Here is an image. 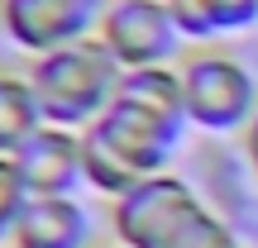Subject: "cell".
I'll return each mask as SVG.
<instances>
[{"instance_id":"cell-1","label":"cell","mask_w":258,"mask_h":248,"mask_svg":"<svg viewBox=\"0 0 258 248\" xmlns=\"http://www.w3.org/2000/svg\"><path fill=\"white\" fill-rule=\"evenodd\" d=\"M191 120L177 67H144L124 72L115 105L91 129H82L86 143V186L105 201H120L144 177L172 172V157L182 153Z\"/></svg>"},{"instance_id":"cell-2","label":"cell","mask_w":258,"mask_h":248,"mask_svg":"<svg viewBox=\"0 0 258 248\" xmlns=\"http://www.w3.org/2000/svg\"><path fill=\"white\" fill-rule=\"evenodd\" d=\"M29 81H34L38 110H43V124L57 129H91L120 96V62L110 57V48L101 38H86V43L57 48V53L29 57L24 62Z\"/></svg>"},{"instance_id":"cell-3","label":"cell","mask_w":258,"mask_h":248,"mask_svg":"<svg viewBox=\"0 0 258 248\" xmlns=\"http://www.w3.org/2000/svg\"><path fill=\"white\" fill-rule=\"evenodd\" d=\"M182 96H186V120L206 138H234L253 124L258 115V76L234 53L206 43L182 53Z\"/></svg>"},{"instance_id":"cell-4","label":"cell","mask_w":258,"mask_h":248,"mask_svg":"<svg viewBox=\"0 0 258 248\" xmlns=\"http://www.w3.org/2000/svg\"><path fill=\"white\" fill-rule=\"evenodd\" d=\"M201 210V191L182 172H158L144 177L134 191L110 201V239L124 248H167L182 234V224Z\"/></svg>"},{"instance_id":"cell-5","label":"cell","mask_w":258,"mask_h":248,"mask_svg":"<svg viewBox=\"0 0 258 248\" xmlns=\"http://www.w3.org/2000/svg\"><path fill=\"white\" fill-rule=\"evenodd\" d=\"M120 72H144V67H177L186 53V38L172 19L167 0H110L96 29Z\"/></svg>"},{"instance_id":"cell-6","label":"cell","mask_w":258,"mask_h":248,"mask_svg":"<svg viewBox=\"0 0 258 248\" xmlns=\"http://www.w3.org/2000/svg\"><path fill=\"white\" fill-rule=\"evenodd\" d=\"M110 0H0V34L24 57L96 38Z\"/></svg>"},{"instance_id":"cell-7","label":"cell","mask_w":258,"mask_h":248,"mask_svg":"<svg viewBox=\"0 0 258 248\" xmlns=\"http://www.w3.org/2000/svg\"><path fill=\"white\" fill-rule=\"evenodd\" d=\"M15 167L24 177L29 196H77L86 186V143L77 129L43 124L15 153Z\"/></svg>"},{"instance_id":"cell-8","label":"cell","mask_w":258,"mask_h":248,"mask_svg":"<svg viewBox=\"0 0 258 248\" xmlns=\"http://www.w3.org/2000/svg\"><path fill=\"white\" fill-rule=\"evenodd\" d=\"M96 220L82 196H34L19 215L10 248H96Z\"/></svg>"},{"instance_id":"cell-9","label":"cell","mask_w":258,"mask_h":248,"mask_svg":"<svg viewBox=\"0 0 258 248\" xmlns=\"http://www.w3.org/2000/svg\"><path fill=\"white\" fill-rule=\"evenodd\" d=\"M167 5L191 48H206L225 34H244L258 24V0H167Z\"/></svg>"},{"instance_id":"cell-10","label":"cell","mask_w":258,"mask_h":248,"mask_svg":"<svg viewBox=\"0 0 258 248\" xmlns=\"http://www.w3.org/2000/svg\"><path fill=\"white\" fill-rule=\"evenodd\" d=\"M38 129H43V110H38L29 72L24 67H0V153L15 157Z\"/></svg>"},{"instance_id":"cell-11","label":"cell","mask_w":258,"mask_h":248,"mask_svg":"<svg viewBox=\"0 0 258 248\" xmlns=\"http://www.w3.org/2000/svg\"><path fill=\"white\" fill-rule=\"evenodd\" d=\"M167 248H239V234H234V224L225 220L220 210H211V205L201 201V210L182 224V234Z\"/></svg>"},{"instance_id":"cell-12","label":"cell","mask_w":258,"mask_h":248,"mask_svg":"<svg viewBox=\"0 0 258 248\" xmlns=\"http://www.w3.org/2000/svg\"><path fill=\"white\" fill-rule=\"evenodd\" d=\"M29 201H34V196H29L15 157L0 153V248H10V239H15V229H19V215H24Z\"/></svg>"},{"instance_id":"cell-13","label":"cell","mask_w":258,"mask_h":248,"mask_svg":"<svg viewBox=\"0 0 258 248\" xmlns=\"http://www.w3.org/2000/svg\"><path fill=\"white\" fill-rule=\"evenodd\" d=\"M239 138H244V162H249V177L258 182V115H253V124L244 129Z\"/></svg>"},{"instance_id":"cell-14","label":"cell","mask_w":258,"mask_h":248,"mask_svg":"<svg viewBox=\"0 0 258 248\" xmlns=\"http://www.w3.org/2000/svg\"><path fill=\"white\" fill-rule=\"evenodd\" d=\"M96 248H124V243H115V239H101V243H96Z\"/></svg>"},{"instance_id":"cell-15","label":"cell","mask_w":258,"mask_h":248,"mask_svg":"<svg viewBox=\"0 0 258 248\" xmlns=\"http://www.w3.org/2000/svg\"><path fill=\"white\" fill-rule=\"evenodd\" d=\"M239 248H244V243H239Z\"/></svg>"}]
</instances>
